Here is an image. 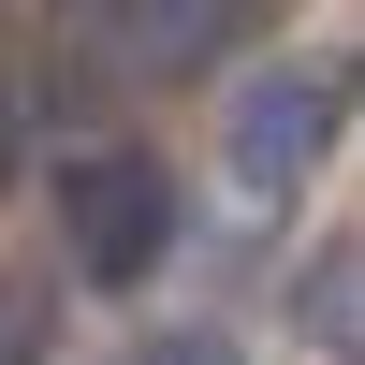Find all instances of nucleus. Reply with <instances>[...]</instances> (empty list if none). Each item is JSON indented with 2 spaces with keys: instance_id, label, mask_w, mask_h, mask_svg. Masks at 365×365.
<instances>
[{
  "instance_id": "f257e3e1",
  "label": "nucleus",
  "mask_w": 365,
  "mask_h": 365,
  "mask_svg": "<svg viewBox=\"0 0 365 365\" xmlns=\"http://www.w3.org/2000/svg\"><path fill=\"white\" fill-rule=\"evenodd\" d=\"M58 249H73V278L132 292L146 263L175 249V175L146 161V146H88V161H58Z\"/></svg>"
},
{
  "instance_id": "39448f33",
  "label": "nucleus",
  "mask_w": 365,
  "mask_h": 365,
  "mask_svg": "<svg viewBox=\"0 0 365 365\" xmlns=\"http://www.w3.org/2000/svg\"><path fill=\"white\" fill-rule=\"evenodd\" d=\"M175 365H234V351H220V336H190V351H175Z\"/></svg>"
},
{
  "instance_id": "20e7f679",
  "label": "nucleus",
  "mask_w": 365,
  "mask_h": 365,
  "mask_svg": "<svg viewBox=\"0 0 365 365\" xmlns=\"http://www.w3.org/2000/svg\"><path fill=\"white\" fill-rule=\"evenodd\" d=\"M307 322H322V351H351V249H336V263L307 278Z\"/></svg>"
},
{
  "instance_id": "f03ea898",
  "label": "nucleus",
  "mask_w": 365,
  "mask_h": 365,
  "mask_svg": "<svg viewBox=\"0 0 365 365\" xmlns=\"http://www.w3.org/2000/svg\"><path fill=\"white\" fill-rule=\"evenodd\" d=\"M336 58H292V73H263L249 103H234V175H249V190H292V175L322 161V146H336Z\"/></svg>"
},
{
  "instance_id": "7ed1b4c3",
  "label": "nucleus",
  "mask_w": 365,
  "mask_h": 365,
  "mask_svg": "<svg viewBox=\"0 0 365 365\" xmlns=\"http://www.w3.org/2000/svg\"><path fill=\"white\" fill-rule=\"evenodd\" d=\"M117 15V58H132V73H175V58H205L234 29V0H103Z\"/></svg>"
}]
</instances>
